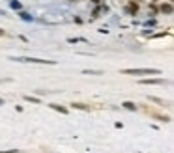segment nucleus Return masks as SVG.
Masks as SVG:
<instances>
[{
	"mask_svg": "<svg viewBox=\"0 0 174 153\" xmlns=\"http://www.w3.org/2000/svg\"><path fill=\"white\" fill-rule=\"evenodd\" d=\"M13 62H30V63H51V65H55L56 62L55 60H41V58H11Z\"/></svg>",
	"mask_w": 174,
	"mask_h": 153,
	"instance_id": "nucleus-2",
	"label": "nucleus"
},
{
	"mask_svg": "<svg viewBox=\"0 0 174 153\" xmlns=\"http://www.w3.org/2000/svg\"><path fill=\"white\" fill-rule=\"evenodd\" d=\"M90 2H94V4H97V0H90Z\"/></svg>",
	"mask_w": 174,
	"mask_h": 153,
	"instance_id": "nucleus-15",
	"label": "nucleus"
},
{
	"mask_svg": "<svg viewBox=\"0 0 174 153\" xmlns=\"http://www.w3.org/2000/svg\"><path fill=\"white\" fill-rule=\"evenodd\" d=\"M126 11H127L129 15H135V13L139 11V6H137L135 2H129V4H127V8H126Z\"/></svg>",
	"mask_w": 174,
	"mask_h": 153,
	"instance_id": "nucleus-3",
	"label": "nucleus"
},
{
	"mask_svg": "<svg viewBox=\"0 0 174 153\" xmlns=\"http://www.w3.org/2000/svg\"><path fill=\"white\" fill-rule=\"evenodd\" d=\"M2 34H4V30H0V36H2Z\"/></svg>",
	"mask_w": 174,
	"mask_h": 153,
	"instance_id": "nucleus-16",
	"label": "nucleus"
},
{
	"mask_svg": "<svg viewBox=\"0 0 174 153\" xmlns=\"http://www.w3.org/2000/svg\"><path fill=\"white\" fill-rule=\"evenodd\" d=\"M0 153H19L17 149H11V151H0Z\"/></svg>",
	"mask_w": 174,
	"mask_h": 153,
	"instance_id": "nucleus-14",
	"label": "nucleus"
},
{
	"mask_svg": "<svg viewBox=\"0 0 174 153\" xmlns=\"http://www.w3.org/2000/svg\"><path fill=\"white\" fill-rule=\"evenodd\" d=\"M71 106H73V108H81V110H86V108H88V106H86V105H83V103H73Z\"/></svg>",
	"mask_w": 174,
	"mask_h": 153,
	"instance_id": "nucleus-9",
	"label": "nucleus"
},
{
	"mask_svg": "<svg viewBox=\"0 0 174 153\" xmlns=\"http://www.w3.org/2000/svg\"><path fill=\"white\" fill-rule=\"evenodd\" d=\"M21 19H24V21H32V17H30L26 11H21Z\"/></svg>",
	"mask_w": 174,
	"mask_h": 153,
	"instance_id": "nucleus-12",
	"label": "nucleus"
},
{
	"mask_svg": "<svg viewBox=\"0 0 174 153\" xmlns=\"http://www.w3.org/2000/svg\"><path fill=\"white\" fill-rule=\"evenodd\" d=\"M123 75H133V77H140V75H159V69L154 67H137V69H123Z\"/></svg>",
	"mask_w": 174,
	"mask_h": 153,
	"instance_id": "nucleus-1",
	"label": "nucleus"
},
{
	"mask_svg": "<svg viewBox=\"0 0 174 153\" xmlns=\"http://www.w3.org/2000/svg\"><path fill=\"white\" fill-rule=\"evenodd\" d=\"M84 75H101V71H92V69H84Z\"/></svg>",
	"mask_w": 174,
	"mask_h": 153,
	"instance_id": "nucleus-11",
	"label": "nucleus"
},
{
	"mask_svg": "<svg viewBox=\"0 0 174 153\" xmlns=\"http://www.w3.org/2000/svg\"><path fill=\"white\" fill-rule=\"evenodd\" d=\"M161 13H167V15H172V4L170 2H167V4H161Z\"/></svg>",
	"mask_w": 174,
	"mask_h": 153,
	"instance_id": "nucleus-4",
	"label": "nucleus"
},
{
	"mask_svg": "<svg viewBox=\"0 0 174 153\" xmlns=\"http://www.w3.org/2000/svg\"><path fill=\"white\" fill-rule=\"evenodd\" d=\"M142 84H165V80L163 78H144V80H140Z\"/></svg>",
	"mask_w": 174,
	"mask_h": 153,
	"instance_id": "nucleus-5",
	"label": "nucleus"
},
{
	"mask_svg": "<svg viewBox=\"0 0 174 153\" xmlns=\"http://www.w3.org/2000/svg\"><path fill=\"white\" fill-rule=\"evenodd\" d=\"M0 82H4V80H2V78H0Z\"/></svg>",
	"mask_w": 174,
	"mask_h": 153,
	"instance_id": "nucleus-18",
	"label": "nucleus"
},
{
	"mask_svg": "<svg viewBox=\"0 0 174 153\" xmlns=\"http://www.w3.org/2000/svg\"><path fill=\"white\" fill-rule=\"evenodd\" d=\"M150 101H154V103H157V105H163V99H159V97H148Z\"/></svg>",
	"mask_w": 174,
	"mask_h": 153,
	"instance_id": "nucleus-13",
	"label": "nucleus"
},
{
	"mask_svg": "<svg viewBox=\"0 0 174 153\" xmlns=\"http://www.w3.org/2000/svg\"><path fill=\"white\" fill-rule=\"evenodd\" d=\"M10 6H11V10H21V8H22L19 0H11V2H10Z\"/></svg>",
	"mask_w": 174,
	"mask_h": 153,
	"instance_id": "nucleus-8",
	"label": "nucleus"
},
{
	"mask_svg": "<svg viewBox=\"0 0 174 153\" xmlns=\"http://www.w3.org/2000/svg\"><path fill=\"white\" fill-rule=\"evenodd\" d=\"M122 106H123V108H127V110H137V105H135V103H131V101L122 103Z\"/></svg>",
	"mask_w": 174,
	"mask_h": 153,
	"instance_id": "nucleus-6",
	"label": "nucleus"
},
{
	"mask_svg": "<svg viewBox=\"0 0 174 153\" xmlns=\"http://www.w3.org/2000/svg\"><path fill=\"white\" fill-rule=\"evenodd\" d=\"M51 108H55V110H58V112H62V114H67V108H64V106H60V105H49Z\"/></svg>",
	"mask_w": 174,
	"mask_h": 153,
	"instance_id": "nucleus-7",
	"label": "nucleus"
},
{
	"mask_svg": "<svg viewBox=\"0 0 174 153\" xmlns=\"http://www.w3.org/2000/svg\"><path fill=\"white\" fill-rule=\"evenodd\" d=\"M24 99H26V101H30V103H36V105H39V99H38V97H30V95H24Z\"/></svg>",
	"mask_w": 174,
	"mask_h": 153,
	"instance_id": "nucleus-10",
	"label": "nucleus"
},
{
	"mask_svg": "<svg viewBox=\"0 0 174 153\" xmlns=\"http://www.w3.org/2000/svg\"><path fill=\"white\" fill-rule=\"evenodd\" d=\"M0 105H4V101H2V99H0Z\"/></svg>",
	"mask_w": 174,
	"mask_h": 153,
	"instance_id": "nucleus-17",
	"label": "nucleus"
}]
</instances>
